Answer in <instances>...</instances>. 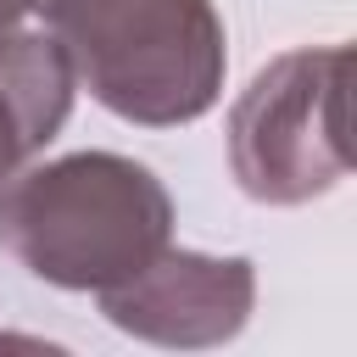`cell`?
I'll use <instances>...</instances> for the list:
<instances>
[{
	"mask_svg": "<svg viewBox=\"0 0 357 357\" xmlns=\"http://www.w3.org/2000/svg\"><path fill=\"white\" fill-rule=\"evenodd\" d=\"M346 73V45H301L240 89L229 112V167L251 201L307 206L351 173Z\"/></svg>",
	"mask_w": 357,
	"mask_h": 357,
	"instance_id": "3",
	"label": "cell"
},
{
	"mask_svg": "<svg viewBox=\"0 0 357 357\" xmlns=\"http://www.w3.org/2000/svg\"><path fill=\"white\" fill-rule=\"evenodd\" d=\"M73 89V67L50 33L22 28L0 39V184L61 134Z\"/></svg>",
	"mask_w": 357,
	"mask_h": 357,
	"instance_id": "5",
	"label": "cell"
},
{
	"mask_svg": "<svg viewBox=\"0 0 357 357\" xmlns=\"http://www.w3.org/2000/svg\"><path fill=\"white\" fill-rule=\"evenodd\" d=\"M173 245L167 184L117 151H73L0 184V251L56 290H112Z\"/></svg>",
	"mask_w": 357,
	"mask_h": 357,
	"instance_id": "1",
	"label": "cell"
},
{
	"mask_svg": "<svg viewBox=\"0 0 357 357\" xmlns=\"http://www.w3.org/2000/svg\"><path fill=\"white\" fill-rule=\"evenodd\" d=\"M39 17L73 84L123 123L178 128L223 95L229 39L212 0H45Z\"/></svg>",
	"mask_w": 357,
	"mask_h": 357,
	"instance_id": "2",
	"label": "cell"
},
{
	"mask_svg": "<svg viewBox=\"0 0 357 357\" xmlns=\"http://www.w3.org/2000/svg\"><path fill=\"white\" fill-rule=\"evenodd\" d=\"M39 6H45V0H0V39L22 33L28 17H39Z\"/></svg>",
	"mask_w": 357,
	"mask_h": 357,
	"instance_id": "6",
	"label": "cell"
},
{
	"mask_svg": "<svg viewBox=\"0 0 357 357\" xmlns=\"http://www.w3.org/2000/svg\"><path fill=\"white\" fill-rule=\"evenodd\" d=\"M257 307V262L251 257H206L184 245H162L134 279L100 290L106 324L134 340L201 351L223 346L251 324Z\"/></svg>",
	"mask_w": 357,
	"mask_h": 357,
	"instance_id": "4",
	"label": "cell"
}]
</instances>
